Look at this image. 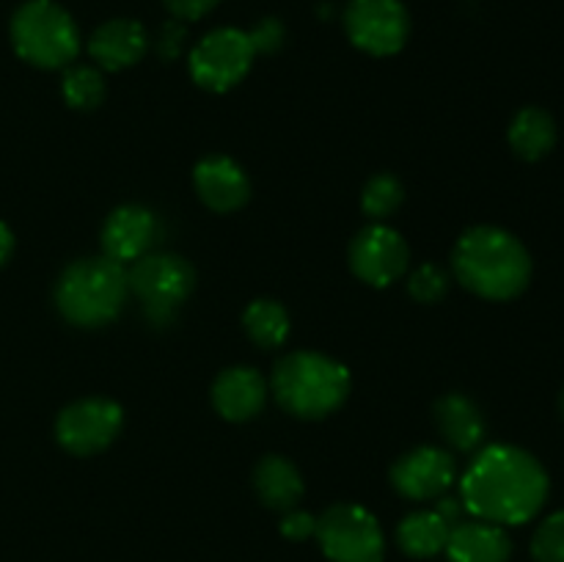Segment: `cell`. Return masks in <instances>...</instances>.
Listing matches in <instances>:
<instances>
[{
  "instance_id": "7a4b0ae2",
  "label": "cell",
  "mask_w": 564,
  "mask_h": 562,
  "mask_svg": "<svg viewBox=\"0 0 564 562\" xmlns=\"http://www.w3.org/2000/svg\"><path fill=\"white\" fill-rule=\"evenodd\" d=\"M457 281L488 301H512L532 281L527 246L499 226H474L457 240L452 253Z\"/></svg>"
},
{
  "instance_id": "6da1fadb",
  "label": "cell",
  "mask_w": 564,
  "mask_h": 562,
  "mask_svg": "<svg viewBox=\"0 0 564 562\" xmlns=\"http://www.w3.org/2000/svg\"><path fill=\"white\" fill-rule=\"evenodd\" d=\"M549 488V474L532 452L494 444L479 452L463 474L460 501L479 521L518 527L543 510Z\"/></svg>"
},
{
  "instance_id": "30bf717a",
  "label": "cell",
  "mask_w": 564,
  "mask_h": 562,
  "mask_svg": "<svg viewBox=\"0 0 564 562\" xmlns=\"http://www.w3.org/2000/svg\"><path fill=\"white\" fill-rule=\"evenodd\" d=\"M121 424H124V413L119 402L108 397H86L61 411L55 435L66 452L88 457L102 452L119 435Z\"/></svg>"
},
{
  "instance_id": "7c38bea8",
  "label": "cell",
  "mask_w": 564,
  "mask_h": 562,
  "mask_svg": "<svg viewBox=\"0 0 564 562\" xmlns=\"http://www.w3.org/2000/svg\"><path fill=\"white\" fill-rule=\"evenodd\" d=\"M455 457L441 446H416L391 468V483L405 499L427 501L438 499L455 485Z\"/></svg>"
},
{
  "instance_id": "4fadbf2b",
  "label": "cell",
  "mask_w": 564,
  "mask_h": 562,
  "mask_svg": "<svg viewBox=\"0 0 564 562\" xmlns=\"http://www.w3.org/2000/svg\"><path fill=\"white\" fill-rule=\"evenodd\" d=\"M158 231L160 226L152 209L141 207V204H124V207L113 209L110 218L105 220V257L116 259L121 264L135 262V259L147 257L149 248L158 240Z\"/></svg>"
},
{
  "instance_id": "f546056e",
  "label": "cell",
  "mask_w": 564,
  "mask_h": 562,
  "mask_svg": "<svg viewBox=\"0 0 564 562\" xmlns=\"http://www.w3.org/2000/svg\"><path fill=\"white\" fill-rule=\"evenodd\" d=\"M314 532H317V518L312 516V512L306 510H286V516L281 518V534L290 540H306V538H314Z\"/></svg>"
},
{
  "instance_id": "44dd1931",
  "label": "cell",
  "mask_w": 564,
  "mask_h": 562,
  "mask_svg": "<svg viewBox=\"0 0 564 562\" xmlns=\"http://www.w3.org/2000/svg\"><path fill=\"white\" fill-rule=\"evenodd\" d=\"M510 147L518 158L529 160V163L543 160L556 147L554 116L534 105L518 110L510 125Z\"/></svg>"
},
{
  "instance_id": "1f68e13d",
  "label": "cell",
  "mask_w": 564,
  "mask_h": 562,
  "mask_svg": "<svg viewBox=\"0 0 564 562\" xmlns=\"http://www.w3.org/2000/svg\"><path fill=\"white\" fill-rule=\"evenodd\" d=\"M11 253H14V235H11L9 226L0 220V268H3L6 262L11 259Z\"/></svg>"
},
{
  "instance_id": "9a60e30c",
  "label": "cell",
  "mask_w": 564,
  "mask_h": 562,
  "mask_svg": "<svg viewBox=\"0 0 564 562\" xmlns=\"http://www.w3.org/2000/svg\"><path fill=\"white\" fill-rule=\"evenodd\" d=\"M147 28L130 17H116V20L102 22L88 39V55L105 72H121L127 66H135L147 55Z\"/></svg>"
},
{
  "instance_id": "2e32d148",
  "label": "cell",
  "mask_w": 564,
  "mask_h": 562,
  "mask_svg": "<svg viewBox=\"0 0 564 562\" xmlns=\"http://www.w3.org/2000/svg\"><path fill=\"white\" fill-rule=\"evenodd\" d=\"M268 400L264 378L253 367H229L215 378L213 402L229 422H248L257 417Z\"/></svg>"
},
{
  "instance_id": "52a82bcc",
  "label": "cell",
  "mask_w": 564,
  "mask_h": 562,
  "mask_svg": "<svg viewBox=\"0 0 564 562\" xmlns=\"http://www.w3.org/2000/svg\"><path fill=\"white\" fill-rule=\"evenodd\" d=\"M314 538L330 562H383V529L378 518L361 505L341 501V505L328 507L317 518Z\"/></svg>"
},
{
  "instance_id": "277c9868",
  "label": "cell",
  "mask_w": 564,
  "mask_h": 562,
  "mask_svg": "<svg viewBox=\"0 0 564 562\" xmlns=\"http://www.w3.org/2000/svg\"><path fill=\"white\" fill-rule=\"evenodd\" d=\"M124 264L110 257L77 259L55 284V306L69 323L97 328L119 317L127 298Z\"/></svg>"
},
{
  "instance_id": "484cf974",
  "label": "cell",
  "mask_w": 564,
  "mask_h": 562,
  "mask_svg": "<svg viewBox=\"0 0 564 562\" xmlns=\"http://www.w3.org/2000/svg\"><path fill=\"white\" fill-rule=\"evenodd\" d=\"M408 292L419 303H438L449 292V275L438 264H422L408 281Z\"/></svg>"
},
{
  "instance_id": "7402d4cb",
  "label": "cell",
  "mask_w": 564,
  "mask_h": 562,
  "mask_svg": "<svg viewBox=\"0 0 564 562\" xmlns=\"http://www.w3.org/2000/svg\"><path fill=\"white\" fill-rule=\"evenodd\" d=\"M242 325L259 347H279L290 336V314L279 301H270V298L248 303Z\"/></svg>"
},
{
  "instance_id": "9c48e42d",
  "label": "cell",
  "mask_w": 564,
  "mask_h": 562,
  "mask_svg": "<svg viewBox=\"0 0 564 562\" xmlns=\"http://www.w3.org/2000/svg\"><path fill=\"white\" fill-rule=\"evenodd\" d=\"M345 31L358 50L369 55H394L411 36V14L402 0H350Z\"/></svg>"
},
{
  "instance_id": "8fae6325",
  "label": "cell",
  "mask_w": 564,
  "mask_h": 562,
  "mask_svg": "<svg viewBox=\"0 0 564 562\" xmlns=\"http://www.w3.org/2000/svg\"><path fill=\"white\" fill-rule=\"evenodd\" d=\"M408 242L391 226L372 224L356 235L350 242V268L352 273L369 287H389L402 279L408 270Z\"/></svg>"
},
{
  "instance_id": "d6986e66",
  "label": "cell",
  "mask_w": 564,
  "mask_h": 562,
  "mask_svg": "<svg viewBox=\"0 0 564 562\" xmlns=\"http://www.w3.org/2000/svg\"><path fill=\"white\" fill-rule=\"evenodd\" d=\"M259 499L273 510H292L303 496V477L286 457L268 455L253 474Z\"/></svg>"
},
{
  "instance_id": "4dcf8cb0",
  "label": "cell",
  "mask_w": 564,
  "mask_h": 562,
  "mask_svg": "<svg viewBox=\"0 0 564 562\" xmlns=\"http://www.w3.org/2000/svg\"><path fill=\"white\" fill-rule=\"evenodd\" d=\"M435 510L441 512V518L444 521H449L452 527H457V523L463 521V516H466V507H463L460 499H452V496H444V499L438 501V507Z\"/></svg>"
},
{
  "instance_id": "3957f363",
  "label": "cell",
  "mask_w": 564,
  "mask_h": 562,
  "mask_svg": "<svg viewBox=\"0 0 564 562\" xmlns=\"http://www.w3.org/2000/svg\"><path fill=\"white\" fill-rule=\"evenodd\" d=\"M273 395L292 417L323 419L345 406L350 372L323 353H290L273 369Z\"/></svg>"
},
{
  "instance_id": "5bb4252c",
  "label": "cell",
  "mask_w": 564,
  "mask_h": 562,
  "mask_svg": "<svg viewBox=\"0 0 564 562\" xmlns=\"http://www.w3.org/2000/svg\"><path fill=\"white\" fill-rule=\"evenodd\" d=\"M198 196L215 213H235L251 196V180L237 160L226 154H209L193 171Z\"/></svg>"
},
{
  "instance_id": "d6a6232c",
  "label": "cell",
  "mask_w": 564,
  "mask_h": 562,
  "mask_svg": "<svg viewBox=\"0 0 564 562\" xmlns=\"http://www.w3.org/2000/svg\"><path fill=\"white\" fill-rule=\"evenodd\" d=\"M560 413H562V422H564V386H562V391H560Z\"/></svg>"
},
{
  "instance_id": "e0dca14e",
  "label": "cell",
  "mask_w": 564,
  "mask_h": 562,
  "mask_svg": "<svg viewBox=\"0 0 564 562\" xmlns=\"http://www.w3.org/2000/svg\"><path fill=\"white\" fill-rule=\"evenodd\" d=\"M449 562H510L512 540L505 527L490 521H460L446 540Z\"/></svg>"
},
{
  "instance_id": "cb8c5ba5",
  "label": "cell",
  "mask_w": 564,
  "mask_h": 562,
  "mask_svg": "<svg viewBox=\"0 0 564 562\" xmlns=\"http://www.w3.org/2000/svg\"><path fill=\"white\" fill-rule=\"evenodd\" d=\"M405 198V187L394 174H378L367 182L361 193V209L372 220H386Z\"/></svg>"
},
{
  "instance_id": "ac0fdd59",
  "label": "cell",
  "mask_w": 564,
  "mask_h": 562,
  "mask_svg": "<svg viewBox=\"0 0 564 562\" xmlns=\"http://www.w3.org/2000/svg\"><path fill=\"white\" fill-rule=\"evenodd\" d=\"M435 422L457 452H474L485 439L482 411L463 395L441 397L435 406Z\"/></svg>"
},
{
  "instance_id": "83f0119b",
  "label": "cell",
  "mask_w": 564,
  "mask_h": 562,
  "mask_svg": "<svg viewBox=\"0 0 564 562\" xmlns=\"http://www.w3.org/2000/svg\"><path fill=\"white\" fill-rule=\"evenodd\" d=\"M185 39H187V31H185V22L174 20L171 17L169 22H165L163 28H160V36H158V53L163 61H174L182 55V47H185Z\"/></svg>"
},
{
  "instance_id": "4316f807",
  "label": "cell",
  "mask_w": 564,
  "mask_h": 562,
  "mask_svg": "<svg viewBox=\"0 0 564 562\" xmlns=\"http://www.w3.org/2000/svg\"><path fill=\"white\" fill-rule=\"evenodd\" d=\"M248 36H251V44L253 50L259 53H275V50L284 44V22L275 20V17H264V20H259L257 25L248 31Z\"/></svg>"
},
{
  "instance_id": "d4e9b609",
  "label": "cell",
  "mask_w": 564,
  "mask_h": 562,
  "mask_svg": "<svg viewBox=\"0 0 564 562\" xmlns=\"http://www.w3.org/2000/svg\"><path fill=\"white\" fill-rule=\"evenodd\" d=\"M534 562H564V510L545 518L532 538Z\"/></svg>"
},
{
  "instance_id": "5b68a950",
  "label": "cell",
  "mask_w": 564,
  "mask_h": 562,
  "mask_svg": "<svg viewBox=\"0 0 564 562\" xmlns=\"http://www.w3.org/2000/svg\"><path fill=\"white\" fill-rule=\"evenodd\" d=\"M11 44L31 66L61 69L80 53V31L55 0H28L11 17Z\"/></svg>"
},
{
  "instance_id": "8992f818",
  "label": "cell",
  "mask_w": 564,
  "mask_h": 562,
  "mask_svg": "<svg viewBox=\"0 0 564 562\" xmlns=\"http://www.w3.org/2000/svg\"><path fill=\"white\" fill-rule=\"evenodd\" d=\"M127 287L143 303V312L152 323L163 325L174 320L176 309L187 301L196 287V273L187 259L176 253H147L135 259L127 273Z\"/></svg>"
},
{
  "instance_id": "603a6c76",
  "label": "cell",
  "mask_w": 564,
  "mask_h": 562,
  "mask_svg": "<svg viewBox=\"0 0 564 562\" xmlns=\"http://www.w3.org/2000/svg\"><path fill=\"white\" fill-rule=\"evenodd\" d=\"M64 99L77 110L97 108L105 99V77L94 66H69L64 75Z\"/></svg>"
},
{
  "instance_id": "f1b7e54d",
  "label": "cell",
  "mask_w": 564,
  "mask_h": 562,
  "mask_svg": "<svg viewBox=\"0 0 564 562\" xmlns=\"http://www.w3.org/2000/svg\"><path fill=\"white\" fill-rule=\"evenodd\" d=\"M169 14L180 22H196L204 20L209 11H215L220 6V0H163Z\"/></svg>"
},
{
  "instance_id": "ffe728a7",
  "label": "cell",
  "mask_w": 564,
  "mask_h": 562,
  "mask_svg": "<svg viewBox=\"0 0 564 562\" xmlns=\"http://www.w3.org/2000/svg\"><path fill=\"white\" fill-rule=\"evenodd\" d=\"M449 532L452 523L444 521L438 510H416L402 518V523L397 527V543L408 556L430 560L446 549Z\"/></svg>"
},
{
  "instance_id": "ba28073f",
  "label": "cell",
  "mask_w": 564,
  "mask_h": 562,
  "mask_svg": "<svg viewBox=\"0 0 564 562\" xmlns=\"http://www.w3.org/2000/svg\"><path fill=\"white\" fill-rule=\"evenodd\" d=\"M257 50L248 31L240 28H215L191 53V75L207 91H229L251 69Z\"/></svg>"
}]
</instances>
